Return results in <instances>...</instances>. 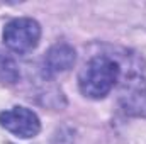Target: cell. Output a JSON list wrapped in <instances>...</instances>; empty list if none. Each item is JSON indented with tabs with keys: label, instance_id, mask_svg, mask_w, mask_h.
Returning a JSON list of instances; mask_svg holds the SVG:
<instances>
[{
	"label": "cell",
	"instance_id": "4",
	"mask_svg": "<svg viewBox=\"0 0 146 144\" xmlns=\"http://www.w3.org/2000/svg\"><path fill=\"white\" fill-rule=\"evenodd\" d=\"M75 61H76L75 49L66 42H58L46 53L44 68H46V73L56 75V73H63L70 70L75 65Z\"/></svg>",
	"mask_w": 146,
	"mask_h": 144
},
{
	"label": "cell",
	"instance_id": "6",
	"mask_svg": "<svg viewBox=\"0 0 146 144\" xmlns=\"http://www.w3.org/2000/svg\"><path fill=\"white\" fill-rule=\"evenodd\" d=\"M19 73H17V66L10 58H5L0 54V81L3 83H14L17 80Z\"/></svg>",
	"mask_w": 146,
	"mask_h": 144
},
{
	"label": "cell",
	"instance_id": "2",
	"mask_svg": "<svg viewBox=\"0 0 146 144\" xmlns=\"http://www.w3.org/2000/svg\"><path fill=\"white\" fill-rule=\"evenodd\" d=\"M2 37L9 49H12L15 53H29L39 42L41 26L34 19L19 17V19H14L5 24Z\"/></svg>",
	"mask_w": 146,
	"mask_h": 144
},
{
	"label": "cell",
	"instance_id": "1",
	"mask_svg": "<svg viewBox=\"0 0 146 144\" xmlns=\"http://www.w3.org/2000/svg\"><path fill=\"white\" fill-rule=\"evenodd\" d=\"M119 75L121 68L117 61H114L109 56H95L78 75L80 92L88 98H104L117 83Z\"/></svg>",
	"mask_w": 146,
	"mask_h": 144
},
{
	"label": "cell",
	"instance_id": "5",
	"mask_svg": "<svg viewBox=\"0 0 146 144\" xmlns=\"http://www.w3.org/2000/svg\"><path fill=\"white\" fill-rule=\"evenodd\" d=\"M124 108L129 114L146 115V92H141L139 88L129 90V93L124 95Z\"/></svg>",
	"mask_w": 146,
	"mask_h": 144
},
{
	"label": "cell",
	"instance_id": "3",
	"mask_svg": "<svg viewBox=\"0 0 146 144\" xmlns=\"http://www.w3.org/2000/svg\"><path fill=\"white\" fill-rule=\"evenodd\" d=\"M0 126L17 137L29 139L41 131L39 117L26 107H14L0 114Z\"/></svg>",
	"mask_w": 146,
	"mask_h": 144
}]
</instances>
